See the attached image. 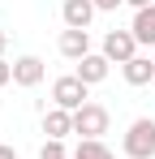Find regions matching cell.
Listing matches in <instances>:
<instances>
[{"label": "cell", "mask_w": 155, "mask_h": 159, "mask_svg": "<svg viewBox=\"0 0 155 159\" xmlns=\"http://www.w3.org/2000/svg\"><path fill=\"white\" fill-rule=\"evenodd\" d=\"M134 39H138V48H155V4H147V9H138L134 13Z\"/></svg>", "instance_id": "cell-10"}, {"label": "cell", "mask_w": 155, "mask_h": 159, "mask_svg": "<svg viewBox=\"0 0 155 159\" xmlns=\"http://www.w3.org/2000/svg\"><path fill=\"white\" fill-rule=\"evenodd\" d=\"M103 56H108L112 65H129V60L138 56L134 30H108V34H103Z\"/></svg>", "instance_id": "cell-4"}, {"label": "cell", "mask_w": 155, "mask_h": 159, "mask_svg": "<svg viewBox=\"0 0 155 159\" xmlns=\"http://www.w3.org/2000/svg\"><path fill=\"white\" fill-rule=\"evenodd\" d=\"M39 159H69V155H65V142L48 138V142H43V151H39Z\"/></svg>", "instance_id": "cell-13"}, {"label": "cell", "mask_w": 155, "mask_h": 159, "mask_svg": "<svg viewBox=\"0 0 155 159\" xmlns=\"http://www.w3.org/2000/svg\"><path fill=\"white\" fill-rule=\"evenodd\" d=\"M69 159H73V155H69Z\"/></svg>", "instance_id": "cell-19"}, {"label": "cell", "mask_w": 155, "mask_h": 159, "mask_svg": "<svg viewBox=\"0 0 155 159\" xmlns=\"http://www.w3.org/2000/svg\"><path fill=\"white\" fill-rule=\"evenodd\" d=\"M4 48H9V34H4V30H0V56H4Z\"/></svg>", "instance_id": "cell-18"}, {"label": "cell", "mask_w": 155, "mask_h": 159, "mask_svg": "<svg viewBox=\"0 0 155 159\" xmlns=\"http://www.w3.org/2000/svg\"><path fill=\"white\" fill-rule=\"evenodd\" d=\"M9 82H13V65L0 56V86H9Z\"/></svg>", "instance_id": "cell-14"}, {"label": "cell", "mask_w": 155, "mask_h": 159, "mask_svg": "<svg viewBox=\"0 0 155 159\" xmlns=\"http://www.w3.org/2000/svg\"><path fill=\"white\" fill-rule=\"evenodd\" d=\"M91 103V86L78 78V73H65V78L52 82V107H65V112H78V107Z\"/></svg>", "instance_id": "cell-1"}, {"label": "cell", "mask_w": 155, "mask_h": 159, "mask_svg": "<svg viewBox=\"0 0 155 159\" xmlns=\"http://www.w3.org/2000/svg\"><path fill=\"white\" fill-rule=\"evenodd\" d=\"M95 13H99V9H95V0H65V4H60L65 30H86Z\"/></svg>", "instance_id": "cell-6"}, {"label": "cell", "mask_w": 155, "mask_h": 159, "mask_svg": "<svg viewBox=\"0 0 155 159\" xmlns=\"http://www.w3.org/2000/svg\"><path fill=\"white\" fill-rule=\"evenodd\" d=\"M0 159H17V151L13 146H0Z\"/></svg>", "instance_id": "cell-17"}, {"label": "cell", "mask_w": 155, "mask_h": 159, "mask_svg": "<svg viewBox=\"0 0 155 159\" xmlns=\"http://www.w3.org/2000/svg\"><path fill=\"white\" fill-rule=\"evenodd\" d=\"M43 133L56 138V142H65V138L73 133V112H65V107H48V112H43Z\"/></svg>", "instance_id": "cell-9"}, {"label": "cell", "mask_w": 155, "mask_h": 159, "mask_svg": "<svg viewBox=\"0 0 155 159\" xmlns=\"http://www.w3.org/2000/svg\"><path fill=\"white\" fill-rule=\"evenodd\" d=\"M48 78V65L39 60V56H17L13 60V86H39V82Z\"/></svg>", "instance_id": "cell-5"}, {"label": "cell", "mask_w": 155, "mask_h": 159, "mask_svg": "<svg viewBox=\"0 0 155 159\" xmlns=\"http://www.w3.org/2000/svg\"><path fill=\"white\" fill-rule=\"evenodd\" d=\"M129 9H134V13H138V9H147V4H155V0H125Z\"/></svg>", "instance_id": "cell-16"}, {"label": "cell", "mask_w": 155, "mask_h": 159, "mask_svg": "<svg viewBox=\"0 0 155 159\" xmlns=\"http://www.w3.org/2000/svg\"><path fill=\"white\" fill-rule=\"evenodd\" d=\"M108 107L103 103H86V107H78L73 112V133L78 138H103L108 133Z\"/></svg>", "instance_id": "cell-3"}, {"label": "cell", "mask_w": 155, "mask_h": 159, "mask_svg": "<svg viewBox=\"0 0 155 159\" xmlns=\"http://www.w3.org/2000/svg\"><path fill=\"white\" fill-rule=\"evenodd\" d=\"M73 159H116V155H112V146H108L103 138H78Z\"/></svg>", "instance_id": "cell-12"}, {"label": "cell", "mask_w": 155, "mask_h": 159, "mask_svg": "<svg viewBox=\"0 0 155 159\" xmlns=\"http://www.w3.org/2000/svg\"><path fill=\"white\" fill-rule=\"evenodd\" d=\"M60 56H69V60H82V56H91V30H60Z\"/></svg>", "instance_id": "cell-8"}, {"label": "cell", "mask_w": 155, "mask_h": 159, "mask_svg": "<svg viewBox=\"0 0 155 159\" xmlns=\"http://www.w3.org/2000/svg\"><path fill=\"white\" fill-rule=\"evenodd\" d=\"M116 4H125V0H95V9H99V13H112Z\"/></svg>", "instance_id": "cell-15"}, {"label": "cell", "mask_w": 155, "mask_h": 159, "mask_svg": "<svg viewBox=\"0 0 155 159\" xmlns=\"http://www.w3.org/2000/svg\"><path fill=\"white\" fill-rule=\"evenodd\" d=\"M108 69H112V60H108V56L103 52H91V56H82V60H78V78L86 82V86H99L103 78H108Z\"/></svg>", "instance_id": "cell-7"}, {"label": "cell", "mask_w": 155, "mask_h": 159, "mask_svg": "<svg viewBox=\"0 0 155 159\" xmlns=\"http://www.w3.org/2000/svg\"><path fill=\"white\" fill-rule=\"evenodd\" d=\"M121 151H125L129 159H155V120L151 116H138V120L125 129Z\"/></svg>", "instance_id": "cell-2"}, {"label": "cell", "mask_w": 155, "mask_h": 159, "mask_svg": "<svg viewBox=\"0 0 155 159\" xmlns=\"http://www.w3.org/2000/svg\"><path fill=\"white\" fill-rule=\"evenodd\" d=\"M121 73H125L129 86H147V82H155V60L151 56H134L129 65H121Z\"/></svg>", "instance_id": "cell-11"}]
</instances>
